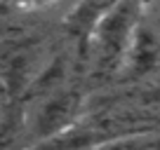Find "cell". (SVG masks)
<instances>
[{
  "instance_id": "1",
  "label": "cell",
  "mask_w": 160,
  "mask_h": 150,
  "mask_svg": "<svg viewBox=\"0 0 160 150\" xmlns=\"http://www.w3.org/2000/svg\"><path fill=\"white\" fill-rule=\"evenodd\" d=\"M141 14L144 5L134 2H113L106 7L85 47L87 66L94 77H111L125 68Z\"/></svg>"
},
{
  "instance_id": "2",
  "label": "cell",
  "mask_w": 160,
  "mask_h": 150,
  "mask_svg": "<svg viewBox=\"0 0 160 150\" xmlns=\"http://www.w3.org/2000/svg\"><path fill=\"white\" fill-rule=\"evenodd\" d=\"M82 108V94L73 87L47 94L33 101V108L24 113V141L33 145L50 141L78 124V113Z\"/></svg>"
},
{
  "instance_id": "3",
  "label": "cell",
  "mask_w": 160,
  "mask_h": 150,
  "mask_svg": "<svg viewBox=\"0 0 160 150\" xmlns=\"http://www.w3.org/2000/svg\"><path fill=\"white\" fill-rule=\"evenodd\" d=\"M158 66H160V26L153 19H146V14H141L122 70L130 73L132 77H144V75L153 73Z\"/></svg>"
},
{
  "instance_id": "4",
  "label": "cell",
  "mask_w": 160,
  "mask_h": 150,
  "mask_svg": "<svg viewBox=\"0 0 160 150\" xmlns=\"http://www.w3.org/2000/svg\"><path fill=\"white\" fill-rule=\"evenodd\" d=\"M10 96H12V94H10V89L5 87V82L0 80V122L5 120V115L12 110V101H10Z\"/></svg>"
}]
</instances>
